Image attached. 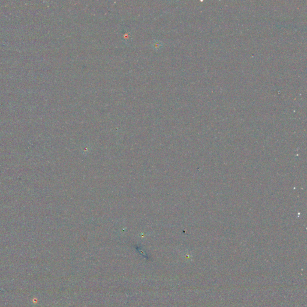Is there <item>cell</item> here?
<instances>
[{
  "mask_svg": "<svg viewBox=\"0 0 307 307\" xmlns=\"http://www.w3.org/2000/svg\"><path fill=\"white\" fill-rule=\"evenodd\" d=\"M153 47L154 49H158V43L157 41L154 43Z\"/></svg>",
  "mask_w": 307,
  "mask_h": 307,
  "instance_id": "6da1fadb",
  "label": "cell"
}]
</instances>
